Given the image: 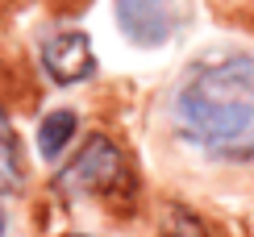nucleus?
Returning <instances> with one entry per match:
<instances>
[{
    "label": "nucleus",
    "mask_w": 254,
    "mask_h": 237,
    "mask_svg": "<svg viewBox=\"0 0 254 237\" xmlns=\"http://www.w3.org/2000/svg\"><path fill=\"white\" fill-rule=\"evenodd\" d=\"M55 187L63 196H100L109 204H121V200L129 204L137 196V179H133V167L125 158V150L104 133L83 142V150L59 171Z\"/></svg>",
    "instance_id": "f03ea898"
},
{
    "label": "nucleus",
    "mask_w": 254,
    "mask_h": 237,
    "mask_svg": "<svg viewBox=\"0 0 254 237\" xmlns=\"http://www.w3.org/2000/svg\"><path fill=\"white\" fill-rule=\"evenodd\" d=\"M71 137H75V113H71V109H59V113L42 117V125H38V150L46 158L63 154Z\"/></svg>",
    "instance_id": "423d86ee"
},
{
    "label": "nucleus",
    "mask_w": 254,
    "mask_h": 237,
    "mask_svg": "<svg viewBox=\"0 0 254 237\" xmlns=\"http://www.w3.org/2000/svg\"><path fill=\"white\" fill-rule=\"evenodd\" d=\"M4 229H8V225H4V212H0V237H4Z\"/></svg>",
    "instance_id": "0eeeda50"
},
{
    "label": "nucleus",
    "mask_w": 254,
    "mask_h": 237,
    "mask_svg": "<svg viewBox=\"0 0 254 237\" xmlns=\"http://www.w3.org/2000/svg\"><path fill=\"white\" fill-rule=\"evenodd\" d=\"M42 67H46V75L59 88L88 79L96 71V55H92L88 34L83 29H59V34H50L42 42Z\"/></svg>",
    "instance_id": "20e7f679"
},
{
    "label": "nucleus",
    "mask_w": 254,
    "mask_h": 237,
    "mask_svg": "<svg viewBox=\"0 0 254 237\" xmlns=\"http://www.w3.org/2000/svg\"><path fill=\"white\" fill-rule=\"evenodd\" d=\"M71 237H88V233H71Z\"/></svg>",
    "instance_id": "6e6552de"
},
{
    "label": "nucleus",
    "mask_w": 254,
    "mask_h": 237,
    "mask_svg": "<svg viewBox=\"0 0 254 237\" xmlns=\"http://www.w3.org/2000/svg\"><path fill=\"white\" fill-rule=\"evenodd\" d=\"M25 146H21V133L13 129L8 113L0 109V196H17L25 187Z\"/></svg>",
    "instance_id": "39448f33"
},
{
    "label": "nucleus",
    "mask_w": 254,
    "mask_h": 237,
    "mask_svg": "<svg viewBox=\"0 0 254 237\" xmlns=\"http://www.w3.org/2000/svg\"><path fill=\"white\" fill-rule=\"evenodd\" d=\"M175 121L208 154L254 158V59L229 55L196 67L175 96Z\"/></svg>",
    "instance_id": "f257e3e1"
},
{
    "label": "nucleus",
    "mask_w": 254,
    "mask_h": 237,
    "mask_svg": "<svg viewBox=\"0 0 254 237\" xmlns=\"http://www.w3.org/2000/svg\"><path fill=\"white\" fill-rule=\"evenodd\" d=\"M121 34L142 50L167 46L179 29V4L175 0H113Z\"/></svg>",
    "instance_id": "7ed1b4c3"
}]
</instances>
